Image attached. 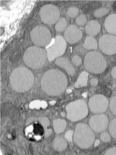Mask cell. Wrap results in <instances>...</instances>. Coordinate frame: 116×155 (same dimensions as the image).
I'll use <instances>...</instances> for the list:
<instances>
[{
    "label": "cell",
    "instance_id": "cell-1",
    "mask_svg": "<svg viewBox=\"0 0 116 155\" xmlns=\"http://www.w3.org/2000/svg\"><path fill=\"white\" fill-rule=\"evenodd\" d=\"M68 84L66 77L63 72L56 69L46 72L41 80V86L46 94L58 96L64 92Z\"/></svg>",
    "mask_w": 116,
    "mask_h": 155
},
{
    "label": "cell",
    "instance_id": "cell-2",
    "mask_svg": "<svg viewBox=\"0 0 116 155\" xmlns=\"http://www.w3.org/2000/svg\"><path fill=\"white\" fill-rule=\"evenodd\" d=\"M9 81L14 91L23 93L32 88L34 77L29 69L25 67H18L12 71L9 77Z\"/></svg>",
    "mask_w": 116,
    "mask_h": 155
},
{
    "label": "cell",
    "instance_id": "cell-3",
    "mask_svg": "<svg viewBox=\"0 0 116 155\" xmlns=\"http://www.w3.org/2000/svg\"><path fill=\"white\" fill-rule=\"evenodd\" d=\"M48 59L47 52L41 47L33 46L29 47L24 55V62L30 68L37 69L42 68Z\"/></svg>",
    "mask_w": 116,
    "mask_h": 155
},
{
    "label": "cell",
    "instance_id": "cell-4",
    "mask_svg": "<svg viewBox=\"0 0 116 155\" xmlns=\"http://www.w3.org/2000/svg\"><path fill=\"white\" fill-rule=\"evenodd\" d=\"M74 141L82 148H90L95 140L94 133L86 124L79 123L76 126L74 137Z\"/></svg>",
    "mask_w": 116,
    "mask_h": 155
},
{
    "label": "cell",
    "instance_id": "cell-5",
    "mask_svg": "<svg viewBox=\"0 0 116 155\" xmlns=\"http://www.w3.org/2000/svg\"><path fill=\"white\" fill-rule=\"evenodd\" d=\"M84 64L87 71L95 74L104 72L107 67V63L104 57L96 51L87 53L84 58Z\"/></svg>",
    "mask_w": 116,
    "mask_h": 155
},
{
    "label": "cell",
    "instance_id": "cell-6",
    "mask_svg": "<svg viewBox=\"0 0 116 155\" xmlns=\"http://www.w3.org/2000/svg\"><path fill=\"white\" fill-rule=\"evenodd\" d=\"M67 117L72 121H77L87 116L88 109L86 103L82 100H78L68 104L66 107Z\"/></svg>",
    "mask_w": 116,
    "mask_h": 155
},
{
    "label": "cell",
    "instance_id": "cell-7",
    "mask_svg": "<svg viewBox=\"0 0 116 155\" xmlns=\"http://www.w3.org/2000/svg\"><path fill=\"white\" fill-rule=\"evenodd\" d=\"M31 37L35 45L41 48L48 45L52 38L50 30L42 25H38L33 28L31 32Z\"/></svg>",
    "mask_w": 116,
    "mask_h": 155
},
{
    "label": "cell",
    "instance_id": "cell-8",
    "mask_svg": "<svg viewBox=\"0 0 116 155\" xmlns=\"http://www.w3.org/2000/svg\"><path fill=\"white\" fill-rule=\"evenodd\" d=\"M39 14L42 21L49 25L56 23L60 17L58 8L52 4H47L43 6L40 11Z\"/></svg>",
    "mask_w": 116,
    "mask_h": 155
},
{
    "label": "cell",
    "instance_id": "cell-9",
    "mask_svg": "<svg viewBox=\"0 0 116 155\" xmlns=\"http://www.w3.org/2000/svg\"><path fill=\"white\" fill-rule=\"evenodd\" d=\"M67 48V43L64 38L61 36L55 38L53 44L46 49L48 59L52 61L64 54Z\"/></svg>",
    "mask_w": 116,
    "mask_h": 155
},
{
    "label": "cell",
    "instance_id": "cell-10",
    "mask_svg": "<svg viewBox=\"0 0 116 155\" xmlns=\"http://www.w3.org/2000/svg\"><path fill=\"white\" fill-rule=\"evenodd\" d=\"M108 101L106 97L101 94H97L90 98L88 107L91 111L97 114H102L107 110Z\"/></svg>",
    "mask_w": 116,
    "mask_h": 155
},
{
    "label": "cell",
    "instance_id": "cell-11",
    "mask_svg": "<svg viewBox=\"0 0 116 155\" xmlns=\"http://www.w3.org/2000/svg\"><path fill=\"white\" fill-rule=\"evenodd\" d=\"M99 48L105 54L112 55L116 53V36L106 34L100 38L98 42Z\"/></svg>",
    "mask_w": 116,
    "mask_h": 155
},
{
    "label": "cell",
    "instance_id": "cell-12",
    "mask_svg": "<svg viewBox=\"0 0 116 155\" xmlns=\"http://www.w3.org/2000/svg\"><path fill=\"white\" fill-rule=\"evenodd\" d=\"M108 124V118L104 114H98L94 115L89 120L90 128L97 133L104 131L107 128Z\"/></svg>",
    "mask_w": 116,
    "mask_h": 155
},
{
    "label": "cell",
    "instance_id": "cell-13",
    "mask_svg": "<svg viewBox=\"0 0 116 155\" xmlns=\"http://www.w3.org/2000/svg\"><path fill=\"white\" fill-rule=\"evenodd\" d=\"M82 31L75 25H71L65 30L64 38L66 41L70 44L76 43L82 39Z\"/></svg>",
    "mask_w": 116,
    "mask_h": 155
},
{
    "label": "cell",
    "instance_id": "cell-14",
    "mask_svg": "<svg viewBox=\"0 0 116 155\" xmlns=\"http://www.w3.org/2000/svg\"><path fill=\"white\" fill-rule=\"evenodd\" d=\"M55 64L59 67L62 68L70 75L74 76L76 73L75 69L69 60L65 58H57Z\"/></svg>",
    "mask_w": 116,
    "mask_h": 155
},
{
    "label": "cell",
    "instance_id": "cell-15",
    "mask_svg": "<svg viewBox=\"0 0 116 155\" xmlns=\"http://www.w3.org/2000/svg\"><path fill=\"white\" fill-rule=\"evenodd\" d=\"M101 26L100 24L96 20H90L86 25V32L91 36L97 35L101 31Z\"/></svg>",
    "mask_w": 116,
    "mask_h": 155
},
{
    "label": "cell",
    "instance_id": "cell-16",
    "mask_svg": "<svg viewBox=\"0 0 116 155\" xmlns=\"http://www.w3.org/2000/svg\"><path fill=\"white\" fill-rule=\"evenodd\" d=\"M104 26L109 34L116 35V14H111L106 18Z\"/></svg>",
    "mask_w": 116,
    "mask_h": 155
},
{
    "label": "cell",
    "instance_id": "cell-17",
    "mask_svg": "<svg viewBox=\"0 0 116 155\" xmlns=\"http://www.w3.org/2000/svg\"><path fill=\"white\" fill-rule=\"evenodd\" d=\"M67 146V142L63 137H57L54 140L53 147L57 151H64L66 149Z\"/></svg>",
    "mask_w": 116,
    "mask_h": 155
},
{
    "label": "cell",
    "instance_id": "cell-18",
    "mask_svg": "<svg viewBox=\"0 0 116 155\" xmlns=\"http://www.w3.org/2000/svg\"><path fill=\"white\" fill-rule=\"evenodd\" d=\"M83 47L87 50H96L98 48V43L94 38L88 36L85 38Z\"/></svg>",
    "mask_w": 116,
    "mask_h": 155
},
{
    "label": "cell",
    "instance_id": "cell-19",
    "mask_svg": "<svg viewBox=\"0 0 116 155\" xmlns=\"http://www.w3.org/2000/svg\"><path fill=\"white\" fill-rule=\"evenodd\" d=\"M89 74L84 71L80 74L76 82L75 86L76 88H80L86 86L88 82Z\"/></svg>",
    "mask_w": 116,
    "mask_h": 155
},
{
    "label": "cell",
    "instance_id": "cell-20",
    "mask_svg": "<svg viewBox=\"0 0 116 155\" xmlns=\"http://www.w3.org/2000/svg\"><path fill=\"white\" fill-rule=\"evenodd\" d=\"M54 130L55 133L60 134L64 132L66 127V122L64 120L58 119L53 122Z\"/></svg>",
    "mask_w": 116,
    "mask_h": 155
},
{
    "label": "cell",
    "instance_id": "cell-21",
    "mask_svg": "<svg viewBox=\"0 0 116 155\" xmlns=\"http://www.w3.org/2000/svg\"><path fill=\"white\" fill-rule=\"evenodd\" d=\"M68 22L64 17L60 18L55 25V29L58 32H62L67 28Z\"/></svg>",
    "mask_w": 116,
    "mask_h": 155
},
{
    "label": "cell",
    "instance_id": "cell-22",
    "mask_svg": "<svg viewBox=\"0 0 116 155\" xmlns=\"http://www.w3.org/2000/svg\"><path fill=\"white\" fill-rule=\"evenodd\" d=\"M109 12V10L108 9L106 8H101L95 11L94 15L97 18H100L107 15Z\"/></svg>",
    "mask_w": 116,
    "mask_h": 155
},
{
    "label": "cell",
    "instance_id": "cell-23",
    "mask_svg": "<svg viewBox=\"0 0 116 155\" xmlns=\"http://www.w3.org/2000/svg\"><path fill=\"white\" fill-rule=\"evenodd\" d=\"M109 129L111 136L116 139V118L111 121L109 125Z\"/></svg>",
    "mask_w": 116,
    "mask_h": 155
},
{
    "label": "cell",
    "instance_id": "cell-24",
    "mask_svg": "<svg viewBox=\"0 0 116 155\" xmlns=\"http://www.w3.org/2000/svg\"><path fill=\"white\" fill-rule=\"evenodd\" d=\"M79 14V9L76 7H71L68 9L67 14L68 16L74 18L77 17Z\"/></svg>",
    "mask_w": 116,
    "mask_h": 155
},
{
    "label": "cell",
    "instance_id": "cell-25",
    "mask_svg": "<svg viewBox=\"0 0 116 155\" xmlns=\"http://www.w3.org/2000/svg\"><path fill=\"white\" fill-rule=\"evenodd\" d=\"M38 120L43 127L44 130H47L49 129L48 127L50 126V122L47 117H39L38 118Z\"/></svg>",
    "mask_w": 116,
    "mask_h": 155
},
{
    "label": "cell",
    "instance_id": "cell-26",
    "mask_svg": "<svg viewBox=\"0 0 116 155\" xmlns=\"http://www.w3.org/2000/svg\"><path fill=\"white\" fill-rule=\"evenodd\" d=\"M75 21L76 23L79 26H84L87 23V19L85 15L81 14L77 17Z\"/></svg>",
    "mask_w": 116,
    "mask_h": 155
},
{
    "label": "cell",
    "instance_id": "cell-27",
    "mask_svg": "<svg viewBox=\"0 0 116 155\" xmlns=\"http://www.w3.org/2000/svg\"><path fill=\"white\" fill-rule=\"evenodd\" d=\"M109 107L111 112L116 115V96H114L111 99Z\"/></svg>",
    "mask_w": 116,
    "mask_h": 155
},
{
    "label": "cell",
    "instance_id": "cell-28",
    "mask_svg": "<svg viewBox=\"0 0 116 155\" xmlns=\"http://www.w3.org/2000/svg\"><path fill=\"white\" fill-rule=\"evenodd\" d=\"M71 61L73 64L75 66H80L82 64V60L81 58L78 55H75L73 57Z\"/></svg>",
    "mask_w": 116,
    "mask_h": 155
},
{
    "label": "cell",
    "instance_id": "cell-29",
    "mask_svg": "<svg viewBox=\"0 0 116 155\" xmlns=\"http://www.w3.org/2000/svg\"><path fill=\"white\" fill-rule=\"evenodd\" d=\"M100 137H101V140L103 142H109L111 140L110 135L108 132H106L102 133L101 134Z\"/></svg>",
    "mask_w": 116,
    "mask_h": 155
},
{
    "label": "cell",
    "instance_id": "cell-30",
    "mask_svg": "<svg viewBox=\"0 0 116 155\" xmlns=\"http://www.w3.org/2000/svg\"><path fill=\"white\" fill-rule=\"evenodd\" d=\"M73 134V131L72 130H68L66 133L65 134V137L66 140L69 142H71L72 140V137Z\"/></svg>",
    "mask_w": 116,
    "mask_h": 155
},
{
    "label": "cell",
    "instance_id": "cell-31",
    "mask_svg": "<svg viewBox=\"0 0 116 155\" xmlns=\"http://www.w3.org/2000/svg\"><path fill=\"white\" fill-rule=\"evenodd\" d=\"M106 155H116V147H114L110 149L106 152Z\"/></svg>",
    "mask_w": 116,
    "mask_h": 155
},
{
    "label": "cell",
    "instance_id": "cell-32",
    "mask_svg": "<svg viewBox=\"0 0 116 155\" xmlns=\"http://www.w3.org/2000/svg\"><path fill=\"white\" fill-rule=\"evenodd\" d=\"M90 84L92 86H96L98 84V79L93 78L90 80Z\"/></svg>",
    "mask_w": 116,
    "mask_h": 155
},
{
    "label": "cell",
    "instance_id": "cell-33",
    "mask_svg": "<svg viewBox=\"0 0 116 155\" xmlns=\"http://www.w3.org/2000/svg\"><path fill=\"white\" fill-rule=\"evenodd\" d=\"M111 75L114 78L116 79V67H114L111 71Z\"/></svg>",
    "mask_w": 116,
    "mask_h": 155
},
{
    "label": "cell",
    "instance_id": "cell-34",
    "mask_svg": "<svg viewBox=\"0 0 116 155\" xmlns=\"http://www.w3.org/2000/svg\"><path fill=\"white\" fill-rule=\"evenodd\" d=\"M33 126H29V127H28L27 128L26 132L28 133L31 132L33 131Z\"/></svg>",
    "mask_w": 116,
    "mask_h": 155
},
{
    "label": "cell",
    "instance_id": "cell-35",
    "mask_svg": "<svg viewBox=\"0 0 116 155\" xmlns=\"http://www.w3.org/2000/svg\"><path fill=\"white\" fill-rule=\"evenodd\" d=\"M100 143V142L99 140H97L95 142V146H98V145Z\"/></svg>",
    "mask_w": 116,
    "mask_h": 155
},
{
    "label": "cell",
    "instance_id": "cell-36",
    "mask_svg": "<svg viewBox=\"0 0 116 155\" xmlns=\"http://www.w3.org/2000/svg\"><path fill=\"white\" fill-rule=\"evenodd\" d=\"M35 138L36 139V140H39L40 139H41V137L39 136H36L35 137Z\"/></svg>",
    "mask_w": 116,
    "mask_h": 155
}]
</instances>
